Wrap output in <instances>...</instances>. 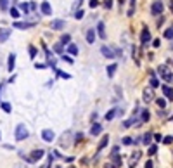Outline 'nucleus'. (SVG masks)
<instances>
[{
    "label": "nucleus",
    "mask_w": 173,
    "mask_h": 168,
    "mask_svg": "<svg viewBox=\"0 0 173 168\" xmlns=\"http://www.w3.org/2000/svg\"><path fill=\"white\" fill-rule=\"evenodd\" d=\"M97 33H99V36H101L102 40L106 38V26H104V23H102V21H99V23H97Z\"/></svg>",
    "instance_id": "obj_11"
},
{
    "label": "nucleus",
    "mask_w": 173,
    "mask_h": 168,
    "mask_svg": "<svg viewBox=\"0 0 173 168\" xmlns=\"http://www.w3.org/2000/svg\"><path fill=\"white\" fill-rule=\"evenodd\" d=\"M156 153H158V146H151L147 154H149V156H152V154H156Z\"/></svg>",
    "instance_id": "obj_35"
},
{
    "label": "nucleus",
    "mask_w": 173,
    "mask_h": 168,
    "mask_svg": "<svg viewBox=\"0 0 173 168\" xmlns=\"http://www.w3.org/2000/svg\"><path fill=\"white\" fill-rule=\"evenodd\" d=\"M10 16H12L14 19H17V17H19V10H17L16 7H10Z\"/></svg>",
    "instance_id": "obj_30"
},
{
    "label": "nucleus",
    "mask_w": 173,
    "mask_h": 168,
    "mask_svg": "<svg viewBox=\"0 0 173 168\" xmlns=\"http://www.w3.org/2000/svg\"><path fill=\"white\" fill-rule=\"evenodd\" d=\"M151 139H152V135H151V134H146L144 139H142V142H144L146 146H149V144H151Z\"/></svg>",
    "instance_id": "obj_28"
},
{
    "label": "nucleus",
    "mask_w": 173,
    "mask_h": 168,
    "mask_svg": "<svg viewBox=\"0 0 173 168\" xmlns=\"http://www.w3.org/2000/svg\"><path fill=\"white\" fill-rule=\"evenodd\" d=\"M69 40H71V35H62L61 43H62V45H66V43H69Z\"/></svg>",
    "instance_id": "obj_31"
},
{
    "label": "nucleus",
    "mask_w": 173,
    "mask_h": 168,
    "mask_svg": "<svg viewBox=\"0 0 173 168\" xmlns=\"http://www.w3.org/2000/svg\"><path fill=\"white\" fill-rule=\"evenodd\" d=\"M54 50L61 54V52H62V43H55V47H54Z\"/></svg>",
    "instance_id": "obj_40"
},
{
    "label": "nucleus",
    "mask_w": 173,
    "mask_h": 168,
    "mask_svg": "<svg viewBox=\"0 0 173 168\" xmlns=\"http://www.w3.org/2000/svg\"><path fill=\"white\" fill-rule=\"evenodd\" d=\"M35 66H36V69H43V68H45V66H47V64H38V62H36V64H35Z\"/></svg>",
    "instance_id": "obj_45"
},
{
    "label": "nucleus",
    "mask_w": 173,
    "mask_h": 168,
    "mask_svg": "<svg viewBox=\"0 0 173 168\" xmlns=\"http://www.w3.org/2000/svg\"><path fill=\"white\" fill-rule=\"evenodd\" d=\"M42 139H43L45 142H52V141L55 139V134H54L52 130H49V128H47V130H43V132H42Z\"/></svg>",
    "instance_id": "obj_7"
},
{
    "label": "nucleus",
    "mask_w": 173,
    "mask_h": 168,
    "mask_svg": "<svg viewBox=\"0 0 173 168\" xmlns=\"http://www.w3.org/2000/svg\"><path fill=\"white\" fill-rule=\"evenodd\" d=\"M101 132H102V125L94 123V125H92V128H90V135H99Z\"/></svg>",
    "instance_id": "obj_15"
},
{
    "label": "nucleus",
    "mask_w": 173,
    "mask_h": 168,
    "mask_svg": "<svg viewBox=\"0 0 173 168\" xmlns=\"http://www.w3.org/2000/svg\"><path fill=\"white\" fill-rule=\"evenodd\" d=\"M12 26H14V28H17V29H28V28H31V26H33V23H19V21H16Z\"/></svg>",
    "instance_id": "obj_12"
},
{
    "label": "nucleus",
    "mask_w": 173,
    "mask_h": 168,
    "mask_svg": "<svg viewBox=\"0 0 173 168\" xmlns=\"http://www.w3.org/2000/svg\"><path fill=\"white\" fill-rule=\"evenodd\" d=\"M146 168H154V165H152V161H147V163H146Z\"/></svg>",
    "instance_id": "obj_46"
},
{
    "label": "nucleus",
    "mask_w": 173,
    "mask_h": 168,
    "mask_svg": "<svg viewBox=\"0 0 173 168\" xmlns=\"http://www.w3.org/2000/svg\"><path fill=\"white\" fill-rule=\"evenodd\" d=\"M163 94L170 99V101H173V88L172 87H168V85H163Z\"/></svg>",
    "instance_id": "obj_17"
},
{
    "label": "nucleus",
    "mask_w": 173,
    "mask_h": 168,
    "mask_svg": "<svg viewBox=\"0 0 173 168\" xmlns=\"http://www.w3.org/2000/svg\"><path fill=\"white\" fill-rule=\"evenodd\" d=\"M149 118H151V113H149V111H142V118H140V121L146 123V121H149Z\"/></svg>",
    "instance_id": "obj_26"
},
{
    "label": "nucleus",
    "mask_w": 173,
    "mask_h": 168,
    "mask_svg": "<svg viewBox=\"0 0 173 168\" xmlns=\"http://www.w3.org/2000/svg\"><path fill=\"white\" fill-rule=\"evenodd\" d=\"M43 154H45L43 149H35V151L31 153V156L28 158V161H29V163H35V161H38L40 158H43Z\"/></svg>",
    "instance_id": "obj_4"
},
{
    "label": "nucleus",
    "mask_w": 173,
    "mask_h": 168,
    "mask_svg": "<svg viewBox=\"0 0 173 168\" xmlns=\"http://www.w3.org/2000/svg\"><path fill=\"white\" fill-rule=\"evenodd\" d=\"M104 168H116V167H114V165H106Z\"/></svg>",
    "instance_id": "obj_49"
},
{
    "label": "nucleus",
    "mask_w": 173,
    "mask_h": 168,
    "mask_svg": "<svg viewBox=\"0 0 173 168\" xmlns=\"http://www.w3.org/2000/svg\"><path fill=\"white\" fill-rule=\"evenodd\" d=\"M29 137V132L24 125H17L16 127V141H24Z\"/></svg>",
    "instance_id": "obj_1"
},
{
    "label": "nucleus",
    "mask_w": 173,
    "mask_h": 168,
    "mask_svg": "<svg viewBox=\"0 0 173 168\" xmlns=\"http://www.w3.org/2000/svg\"><path fill=\"white\" fill-rule=\"evenodd\" d=\"M10 36V29L9 28H0V42H7V38Z\"/></svg>",
    "instance_id": "obj_9"
},
{
    "label": "nucleus",
    "mask_w": 173,
    "mask_h": 168,
    "mask_svg": "<svg viewBox=\"0 0 173 168\" xmlns=\"http://www.w3.org/2000/svg\"><path fill=\"white\" fill-rule=\"evenodd\" d=\"M116 115H118V109H111L109 113H106V120H113Z\"/></svg>",
    "instance_id": "obj_25"
},
{
    "label": "nucleus",
    "mask_w": 173,
    "mask_h": 168,
    "mask_svg": "<svg viewBox=\"0 0 173 168\" xmlns=\"http://www.w3.org/2000/svg\"><path fill=\"white\" fill-rule=\"evenodd\" d=\"M0 88H2V87H0Z\"/></svg>",
    "instance_id": "obj_51"
},
{
    "label": "nucleus",
    "mask_w": 173,
    "mask_h": 168,
    "mask_svg": "<svg viewBox=\"0 0 173 168\" xmlns=\"http://www.w3.org/2000/svg\"><path fill=\"white\" fill-rule=\"evenodd\" d=\"M116 69H118V64H111V66H107V76H109V78L114 76Z\"/></svg>",
    "instance_id": "obj_21"
},
{
    "label": "nucleus",
    "mask_w": 173,
    "mask_h": 168,
    "mask_svg": "<svg viewBox=\"0 0 173 168\" xmlns=\"http://www.w3.org/2000/svg\"><path fill=\"white\" fill-rule=\"evenodd\" d=\"M55 73H57V76H61V78H66V80H69V78H71L68 73H64V71H59V69H55Z\"/></svg>",
    "instance_id": "obj_32"
},
{
    "label": "nucleus",
    "mask_w": 173,
    "mask_h": 168,
    "mask_svg": "<svg viewBox=\"0 0 173 168\" xmlns=\"http://www.w3.org/2000/svg\"><path fill=\"white\" fill-rule=\"evenodd\" d=\"M19 9L24 12V14H28V10H29V3H26V2H23V3H19Z\"/></svg>",
    "instance_id": "obj_27"
},
{
    "label": "nucleus",
    "mask_w": 173,
    "mask_h": 168,
    "mask_svg": "<svg viewBox=\"0 0 173 168\" xmlns=\"http://www.w3.org/2000/svg\"><path fill=\"white\" fill-rule=\"evenodd\" d=\"M16 168H29V167H16Z\"/></svg>",
    "instance_id": "obj_50"
},
{
    "label": "nucleus",
    "mask_w": 173,
    "mask_h": 168,
    "mask_svg": "<svg viewBox=\"0 0 173 168\" xmlns=\"http://www.w3.org/2000/svg\"><path fill=\"white\" fill-rule=\"evenodd\" d=\"M50 28H52V29H62V28H64V21H62V19H54V21L50 23Z\"/></svg>",
    "instance_id": "obj_10"
},
{
    "label": "nucleus",
    "mask_w": 173,
    "mask_h": 168,
    "mask_svg": "<svg viewBox=\"0 0 173 168\" xmlns=\"http://www.w3.org/2000/svg\"><path fill=\"white\" fill-rule=\"evenodd\" d=\"M61 59H62V61H66V62H69V64H71V62H73V59H71V57H69V56H66V54H64V56H62V57H61Z\"/></svg>",
    "instance_id": "obj_42"
},
{
    "label": "nucleus",
    "mask_w": 173,
    "mask_h": 168,
    "mask_svg": "<svg viewBox=\"0 0 173 168\" xmlns=\"http://www.w3.org/2000/svg\"><path fill=\"white\" fill-rule=\"evenodd\" d=\"M123 144H125V146H130V144H133L132 137H123Z\"/></svg>",
    "instance_id": "obj_37"
},
{
    "label": "nucleus",
    "mask_w": 173,
    "mask_h": 168,
    "mask_svg": "<svg viewBox=\"0 0 173 168\" xmlns=\"http://www.w3.org/2000/svg\"><path fill=\"white\" fill-rule=\"evenodd\" d=\"M42 12H43L45 16H50V14H52V7H50L49 2H42Z\"/></svg>",
    "instance_id": "obj_14"
},
{
    "label": "nucleus",
    "mask_w": 173,
    "mask_h": 168,
    "mask_svg": "<svg viewBox=\"0 0 173 168\" xmlns=\"http://www.w3.org/2000/svg\"><path fill=\"white\" fill-rule=\"evenodd\" d=\"M68 52H69L71 56H76V54H78V47H76L75 43H69V45H68Z\"/></svg>",
    "instance_id": "obj_22"
},
{
    "label": "nucleus",
    "mask_w": 173,
    "mask_h": 168,
    "mask_svg": "<svg viewBox=\"0 0 173 168\" xmlns=\"http://www.w3.org/2000/svg\"><path fill=\"white\" fill-rule=\"evenodd\" d=\"M158 73H159V76L163 78V80H166V82H172L173 80V75H172V71H170V68L168 66H159L158 68Z\"/></svg>",
    "instance_id": "obj_2"
},
{
    "label": "nucleus",
    "mask_w": 173,
    "mask_h": 168,
    "mask_svg": "<svg viewBox=\"0 0 173 168\" xmlns=\"http://www.w3.org/2000/svg\"><path fill=\"white\" fill-rule=\"evenodd\" d=\"M2 111H3V113H10V111H12L10 102H2Z\"/></svg>",
    "instance_id": "obj_24"
},
{
    "label": "nucleus",
    "mask_w": 173,
    "mask_h": 168,
    "mask_svg": "<svg viewBox=\"0 0 173 168\" xmlns=\"http://www.w3.org/2000/svg\"><path fill=\"white\" fill-rule=\"evenodd\" d=\"M35 56H36V49H35L33 45H29V57L35 59Z\"/></svg>",
    "instance_id": "obj_33"
},
{
    "label": "nucleus",
    "mask_w": 173,
    "mask_h": 168,
    "mask_svg": "<svg viewBox=\"0 0 173 168\" xmlns=\"http://www.w3.org/2000/svg\"><path fill=\"white\" fill-rule=\"evenodd\" d=\"M154 139H156V141H158V142H161V139H163V137H161V135H159V134H156V135H154Z\"/></svg>",
    "instance_id": "obj_48"
},
{
    "label": "nucleus",
    "mask_w": 173,
    "mask_h": 168,
    "mask_svg": "<svg viewBox=\"0 0 173 168\" xmlns=\"http://www.w3.org/2000/svg\"><path fill=\"white\" fill-rule=\"evenodd\" d=\"M161 142H163V144H172L173 137H165V139H161Z\"/></svg>",
    "instance_id": "obj_39"
},
{
    "label": "nucleus",
    "mask_w": 173,
    "mask_h": 168,
    "mask_svg": "<svg viewBox=\"0 0 173 168\" xmlns=\"http://www.w3.org/2000/svg\"><path fill=\"white\" fill-rule=\"evenodd\" d=\"M9 9V0H0V10H7Z\"/></svg>",
    "instance_id": "obj_29"
},
{
    "label": "nucleus",
    "mask_w": 173,
    "mask_h": 168,
    "mask_svg": "<svg viewBox=\"0 0 173 168\" xmlns=\"http://www.w3.org/2000/svg\"><path fill=\"white\" fill-rule=\"evenodd\" d=\"M140 42H142V45H147V43L151 42V31H149L147 28H144V29H142V35H140Z\"/></svg>",
    "instance_id": "obj_6"
},
{
    "label": "nucleus",
    "mask_w": 173,
    "mask_h": 168,
    "mask_svg": "<svg viewBox=\"0 0 173 168\" xmlns=\"http://www.w3.org/2000/svg\"><path fill=\"white\" fill-rule=\"evenodd\" d=\"M111 161L114 163V167H116V168H120V167H121V163H123V161H121V158L118 156V153H113V156H111Z\"/></svg>",
    "instance_id": "obj_18"
},
{
    "label": "nucleus",
    "mask_w": 173,
    "mask_h": 168,
    "mask_svg": "<svg viewBox=\"0 0 173 168\" xmlns=\"http://www.w3.org/2000/svg\"><path fill=\"white\" fill-rule=\"evenodd\" d=\"M107 144H109V135H104V137H102V141H101V142H99V146H97V151L101 153V151H102Z\"/></svg>",
    "instance_id": "obj_16"
},
{
    "label": "nucleus",
    "mask_w": 173,
    "mask_h": 168,
    "mask_svg": "<svg viewBox=\"0 0 173 168\" xmlns=\"http://www.w3.org/2000/svg\"><path fill=\"white\" fill-rule=\"evenodd\" d=\"M14 66H16V54H10V56H9V61H7V69H9V71H14Z\"/></svg>",
    "instance_id": "obj_13"
},
{
    "label": "nucleus",
    "mask_w": 173,
    "mask_h": 168,
    "mask_svg": "<svg viewBox=\"0 0 173 168\" xmlns=\"http://www.w3.org/2000/svg\"><path fill=\"white\" fill-rule=\"evenodd\" d=\"M29 9H33V10H35V9H36V3H35V2H29Z\"/></svg>",
    "instance_id": "obj_47"
},
{
    "label": "nucleus",
    "mask_w": 173,
    "mask_h": 168,
    "mask_svg": "<svg viewBox=\"0 0 173 168\" xmlns=\"http://www.w3.org/2000/svg\"><path fill=\"white\" fill-rule=\"evenodd\" d=\"M149 83H151V87H152V88L159 87V80H158V78H156L154 75H151V82H149Z\"/></svg>",
    "instance_id": "obj_23"
},
{
    "label": "nucleus",
    "mask_w": 173,
    "mask_h": 168,
    "mask_svg": "<svg viewBox=\"0 0 173 168\" xmlns=\"http://www.w3.org/2000/svg\"><path fill=\"white\" fill-rule=\"evenodd\" d=\"M104 7H106V9H111V7H113V0H104Z\"/></svg>",
    "instance_id": "obj_41"
},
{
    "label": "nucleus",
    "mask_w": 173,
    "mask_h": 168,
    "mask_svg": "<svg viewBox=\"0 0 173 168\" xmlns=\"http://www.w3.org/2000/svg\"><path fill=\"white\" fill-rule=\"evenodd\" d=\"M154 99V95H152V92L149 90V88H144V101L146 102H151Z\"/></svg>",
    "instance_id": "obj_19"
},
{
    "label": "nucleus",
    "mask_w": 173,
    "mask_h": 168,
    "mask_svg": "<svg viewBox=\"0 0 173 168\" xmlns=\"http://www.w3.org/2000/svg\"><path fill=\"white\" fill-rule=\"evenodd\" d=\"M163 10H165V5H163V2H159V0H156V2L151 5V14H152V16H159V14H163Z\"/></svg>",
    "instance_id": "obj_3"
},
{
    "label": "nucleus",
    "mask_w": 173,
    "mask_h": 168,
    "mask_svg": "<svg viewBox=\"0 0 173 168\" xmlns=\"http://www.w3.org/2000/svg\"><path fill=\"white\" fill-rule=\"evenodd\" d=\"M88 5H90L92 9H95V7L99 5V0H90V3H88Z\"/></svg>",
    "instance_id": "obj_43"
},
{
    "label": "nucleus",
    "mask_w": 173,
    "mask_h": 168,
    "mask_svg": "<svg viewBox=\"0 0 173 168\" xmlns=\"http://www.w3.org/2000/svg\"><path fill=\"white\" fill-rule=\"evenodd\" d=\"M165 38H173V28H168L165 31Z\"/></svg>",
    "instance_id": "obj_36"
},
{
    "label": "nucleus",
    "mask_w": 173,
    "mask_h": 168,
    "mask_svg": "<svg viewBox=\"0 0 173 168\" xmlns=\"http://www.w3.org/2000/svg\"><path fill=\"white\" fill-rule=\"evenodd\" d=\"M101 52H102V56H104V57H107V59H114V57H116L114 50H113V49H109V47H106V45H102V47H101Z\"/></svg>",
    "instance_id": "obj_5"
},
{
    "label": "nucleus",
    "mask_w": 173,
    "mask_h": 168,
    "mask_svg": "<svg viewBox=\"0 0 173 168\" xmlns=\"http://www.w3.org/2000/svg\"><path fill=\"white\" fill-rule=\"evenodd\" d=\"M87 42H88V43H94V42H95V31H94V29H88V31H87Z\"/></svg>",
    "instance_id": "obj_20"
},
{
    "label": "nucleus",
    "mask_w": 173,
    "mask_h": 168,
    "mask_svg": "<svg viewBox=\"0 0 173 168\" xmlns=\"http://www.w3.org/2000/svg\"><path fill=\"white\" fill-rule=\"evenodd\" d=\"M140 156H142V153H140V151H135V153L130 156V168H133L135 165H137V163H139Z\"/></svg>",
    "instance_id": "obj_8"
},
{
    "label": "nucleus",
    "mask_w": 173,
    "mask_h": 168,
    "mask_svg": "<svg viewBox=\"0 0 173 168\" xmlns=\"http://www.w3.org/2000/svg\"><path fill=\"white\" fill-rule=\"evenodd\" d=\"M156 102H158V106H159L161 109H165V108H166V101H165V99H158Z\"/></svg>",
    "instance_id": "obj_34"
},
{
    "label": "nucleus",
    "mask_w": 173,
    "mask_h": 168,
    "mask_svg": "<svg viewBox=\"0 0 173 168\" xmlns=\"http://www.w3.org/2000/svg\"><path fill=\"white\" fill-rule=\"evenodd\" d=\"M83 14H85V12L80 9V10H76V12H75V17H76V19H81V17H83Z\"/></svg>",
    "instance_id": "obj_38"
},
{
    "label": "nucleus",
    "mask_w": 173,
    "mask_h": 168,
    "mask_svg": "<svg viewBox=\"0 0 173 168\" xmlns=\"http://www.w3.org/2000/svg\"><path fill=\"white\" fill-rule=\"evenodd\" d=\"M152 45H154V47H159V45H161V40H154Z\"/></svg>",
    "instance_id": "obj_44"
}]
</instances>
